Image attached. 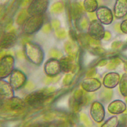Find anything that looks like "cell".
Instances as JSON below:
<instances>
[{"label":"cell","mask_w":127,"mask_h":127,"mask_svg":"<svg viewBox=\"0 0 127 127\" xmlns=\"http://www.w3.org/2000/svg\"><path fill=\"white\" fill-rule=\"evenodd\" d=\"M25 55L26 57L36 65H39L44 59V53L41 48L37 44L26 43L25 45Z\"/></svg>","instance_id":"6da1fadb"},{"label":"cell","mask_w":127,"mask_h":127,"mask_svg":"<svg viewBox=\"0 0 127 127\" xmlns=\"http://www.w3.org/2000/svg\"><path fill=\"white\" fill-rule=\"evenodd\" d=\"M43 22V15H31L22 24L23 31L28 34H32L41 28Z\"/></svg>","instance_id":"7a4b0ae2"},{"label":"cell","mask_w":127,"mask_h":127,"mask_svg":"<svg viewBox=\"0 0 127 127\" xmlns=\"http://www.w3.org/2000/svg\"><path fill=\"white\" fill-rule=\"evenodd\" d=\"M50 93L47 90L45 91H38L31 93L25 98V102L32 107H39L48 99L50 96Z\"/></svg>","instance_id":"3957f363"},{"label":"cell","mask_w":127,"mask_h":127,"mask_svg":"<svg viewBox=\"0 0 127 127\" xmlns=\"http://www.w3.org/2000/svg\"><path fill=\"white\" fill-rule=\"evenodd\" d=\"M15 60L10 55H4L0 62V78L3 79L8 76L13 71Z\"/></svg>","instance_id":"277c9868"},{"label":"cell","mask_w":127,"mask_h":127,"mask_svg":"<svg viewBox=\"0 0 127 127\" xmlns=\"http://www.w3.org/2000/svg\"><path fill=\"white\" fill-rule=\"evenodd\" d=\"M49 0H32L28 9L30 15H43L47 10Z\"/></svg>","instance_id":"5b68a950"},{"label":"cell","mask_w":127,"mask_h":127,"mask_svg":"<svg viewBox=\"0 0 127 127\" xmlns=\"http://www.w3.org/2000/svg\"><path fill=\"white\" fill-rule=\"evenodd\" d=\"M105 29L102 23L97 20H93L88 27V34L92 39L101 40L104 38Z\"/></svg>","instance_id":"8992f818"},{"label":"cell","mask_w":127,"mask_h":127,"mask_svg":"<svg viewBox=\"0 0 127 127\" xmlns=\"http://www.w3.org/2000/svg\"><path fill=\"white\" fill-rule=\"evenodd\" d=\"M26 82V76L22 71L18 69H13L10 74V84L13 89L19 90Z\"/></svg>","instance_id":"52a82bcc"},{"label":"cell","mask_w":127,"mask_h":127,"mask_svg":"<svg viewBox=\"0 0 127 127\" xmlns=\"http://www.w3.org/2000/svg\"><path fill=\"white\" fill-rule=\"evenodd\" d=\"M45 72L48 76L54 77L58 75L62 69L60 64V61L56 59H50L48 60L45 64Z\"/></svg>","instance_id":"ba28073f"},{"label":"cell","mask_w":127,"mask_h":127,"mask_svg":"<svg viewBox=\"0 0 127 127\" xmlns=\"http://www.w3.org/2000/svg\"><path fill=\"white\" fill-rule=\"evenodd\" d=\"M90 114L92 119L95 122H102L105 117V109L102 104L99 102H94L92 104Z\"/></svg>","instance_id":"9c48e42d"},{"label":"cell","mask_w":127,"mask_h":127,"mask_svg":"<svg viewBox=\"0 0 127 127\" xmlns=\"http://www.w3.org/2000/svg\"><path fill=\"white\" fill-rule=\"evenodd\" d=\"M96 16L100 23L105 25H109L113 20L112 11L106 6H100L96 11Z\"/></svg>","instance_id":"30bf717a"},{"label":"cell","mask_w":127,"mask_h":127,"mask_svg":"<svg viewBox=\"0 0 127 127\" xmlns=\"http://www.w3.org/2000/svg\"><path fill=\"white\" fill-rule=\"evenodd\" d=\"M81 87L87 92H94L101 87V83L95 78H87L82 81Z\"/></svg>","instance_id":"8fae6325"},{"label":"cell","mask_w":127,"mask_h":127,"mask_svg":"<svg viewBox=\"0 0 127 127\" xmlns=\"http://www.w3.org/2000/svg\"><path fill=\"white\" fill-rule=\"evenodd\" d=\"M120 81V77L118 73L111 72L105 76L103 79V85L106 88H114L118 85Z\"/></svg>","instance_id":"7c38bea8"},{"label":"cell","mask_w":127,"mask_h":127,"mask_svg":"<svg viewBox=\"0 0 127 127\" xmlns=\"http://www.w3.org/2000/svg\"><path fill=\"white\" fill-rule=\"evenodd\" d=\"M116 18L121 19L127 15V0H116L114 6Z\"/></svg>","instance_id":"4fadbf2b"},{"label":"cell","mask_w":127,"mask_h":127,"mask_svg":"<svg viewBox=\"0 0 127 127\" xmlns=\"http://www.w3.org/2000/svg\"><path fill=\"white\" fill-rule=\"evenodd\" d=\"M17 40L15 34L11 32H8L3 34L1 39V49H9L15 45Z\"/></svg>","instance_id":"5bb4252c"},{"label":"cell","mask_w":127,"mask_h":127,"mask_svg":"<svg viewBox=\"0 0 127 127\" xmlns=\"http://www.w3.org/2000/svg\"><path fill=\"white\" fill-rule=\"evenodd\" d=\"M0 94L1 98L8 100L14 97V92L13 87L10 83L3 81V79L0 81Z\"/></svg>","instance_id":"9a60e30c"},{"label":"cell","mask_w":127,"mask_h":127,"mask_svg":"<svg viewBox=\"0 0 127 127\" xmlns=\"http://www.w3.org/2000/svg\"><path fill=\"white\" fill-rule=\"evenodd\" d=\"M6 104L8 108L11 111H19L24 108L26 103L23 100L19 97H13L7 100Z\"/></svg>","instance_id":"2e32d148"},{"label":"cell","mask_w":127,"mask_h":127,"mask_svg":"<svg viewBox=\"0 0 127 127\" xmlns=\"http://www.w3.org/2000/svg\"><path fill=\"white\" fill-rule=\"evenodd\" d=\"M127 109V105L123 101L116 100L112 102L108 106V111L113 114H119L123 113Z\"/></svg>","instance_id":"e0dca14e"},{"label":"cell","mask_w":127,"mask_h":127,"mask_svg":"<svg viewBox=\"0 0 127 127\" xmlns=\"http://www.w3.org/2000/svg\"><path fill=\"white\" fill-rule=\"evenodd\" d=\"M74 57L69 56L64 57L60 60V64H61V69L63 72H69L72 71L74 69V65L72 64Z\"/></svg>","instance_id":"ac0fdd59"},{"label":"cell","mask_w":127,"mask_h":127,"mask_svg":"<svg viewBox=\"0 0 127 127\" xmlns=\"http://www.w3.org/2000/svg\"><path fill=\"white\" fill-rule=\"evenodd\" d=\"M71 13L72 19L76 21H78L81 18V15L83 13L82 7L80 6V4L74 3L71 6Z\"/></svg>","instance_id":"d6986e66"},{"label":"cell","mask_w":127,"mask_h":127,"mask_svg":"<svg viewBox=\"0 0 127 127\" xmlns=\"http://www.w3.org/2000/svg\"><path fill=\"white\" fill-rule=\"evenodd\" d=\"M83 6L87 12L93 13L98 9V3L97 0H85Z\"/></svg>","instance_id":"ffe728a7"},{"label":"cell","mask_w":127,"mask_h":127,"mask_svg":"<svg viewBox=\"0 0 127 127\" xmlns=\"http://www.w3.org/2000/svg\"><path fill=\"white\" fill-rule=\"evenodd\" d=\"M120 89L121 94L127 96V74H125L120 81Z\"/></svg>","instance_id":"44dd1931"},{"label":"cell","mask_w":127,"mask_h":127,"mask_svg":"<svg viewBox=\"0 0 127 127\" xmlns=\"http://www.w3.org/2000/svg\"><path fill=\"white\" fill-rule=\"evenodd\" d=\"M65 48L66 52L70 56L74 57L76 53V47L74 44L72 43L70 41H67V43H65Z\"/></svg>","instance_id":"7402d4cb"},{"label":"cell","mask_w":127,"mask_h":127,"mask_svg":"<svg viewBox=\"0 0 127 127\" xmlns=\"http://www.w3.org/2000/svg\"><path fill=\"white\" fill-rule=\"evenodd\" d=\"M118 122L119 121L117 117L113 116L105 121V123L102 125L101 127H117Z\"/></svg>","instance_id":"603a6c76"},{"label":"cell","mask_w":127,"mask_h":127,"mask_svg":"<svg viewBox=\"0 0 127 127\" xmlns=\"http://www.w3.org/2000/svg\"><path fill=\"white\" fill-rule=\"evenodd\" d=\"M64 10V6L61 2H57L53 4L51 6L50 12L54 13H61Z\"/></svg>","instance_id":"cb8c5ba5"},{"label":"cell","mask_w":127,"mask_h":127,"mask_svg":"<svg viewBox=\"0 0 127 127\" xmlns=\"http://www.w3.org/2000/svg\"><path fill=\"white\" fill-rule=\"evenodd\" d=\"M113 97V91L110 90H105L101 93V98L105 101H109Z\"/></svg>","instance_id":"d4e9b609"},{"label":"cell","mask_w":127,"mask_h":127,"mask_svg":"<svg viewBox=\"0 0 127 127\" xmlns=\"http://www.w3.org/2000/svg\"><path fill=\"white\" fill-rule=\"evenodd\" d=\"M26 19H27V13L25 10H23L18 15L17 19V22L19 24H23Z\"/></svg>","instance_id":"484cf974"},{"label":"cell","mask_w":127,"mask_h":127,"mask_svg":"<svg viewBox=\"0 0 127 127\" xmlns=\"http://www.w3.org/2000/svg\"><path fill=\"white\" fill-rule=\"evenodd\" d=\"M56 35L60 39H64L66 37V31L62 28H58L56 29Z\"/></svg>","instance_id":"4316f807"},{"label":"cell","mask_w":127,"mask_h":127,"mask_svg":"<svg viewBox=\"0 0 127 127\" xmlns=\"http://www.w3.org/2000/svg\"><path fill=\"white\" fill-rule=\"evenodd\" d=\"M80 118H81V121L86 125V126H87L88 127H91V121H90V119L88 118V116H87L85 114H81V116H80Z\"/></svg>","instance_id":"83f0119b"},{"label":"cell","mask_w":127,"mask_h":127,"mask_svg":"<svg viewBox=\"0 0 127 127\" xmlns=\"http://www.w3.org/2000/svg\"><path fill=\"white\" fill-rule=\"evenodd\" d=\"M119 63V61L118 59H113L112 61H110L109 63L107 64V67L109 69H114L116 67V66L118 65V64Z\"/></svg>","instance_id":"f1b7e54d"},{"label":"cell","mask_w":127,"mask_h":127,"mask_svg":"<svg viewBox=\"0 0 127 127\" xmlns=\"http://www.w3.org/2000/svg\"><path fill=\"white\" fill-rule=\"evenodd\" d=\"M72 76L71 74H68L67 75L65 76L64 78L63 79V84L64 85H68L71 83V81H72Z\"/></svg>","instance_id":"f546056e"},{"label":"cell","mask_w":127,"mask_h":127,"mask_svg":"<svg viewBox=\"0 0 127 127\" xmlns=\"http://www.w3.org/2000/svg\"><path fill=\"white\" fill-rule=\"evenodd\" d=\"M120 29L123 33L127 34V19L123 20L120 25Z\"/></svg>","instance_id":"4dcf8cb0"},{"label":"cell","mask_w":127,"mask_h":127,"mask_svg":"<svg viewBox=\"0 0 127 127\" xmlns=\"http://www.w3.org/2000/svg\"><path fill=\"white\" fill-rule=\"evenodd\" d=\"M88 25V20H87V19L86 18H84V19H82L81 20V23H80V26L82 29H85L87 28V27Z\"/></svg>","instance_id":"1f68e13d"},{"label":"cell","mask_w":127,"mask_h":127,"mask_svg":"<svg viewBox=\"0 0 127 127\" xmlns=\"http://www.w3.org/2000/svg\"><path fill=\"white\" fill-rule=\"evenodd\" d=\"M50 55L55 58H59L61 57V54L59 51L56 50H52L50 51Z\"/></svg>","instance_id":"d6a6232c"},{"label":"cell","mask_w":127,"mask_h":127,"mask_svg":"<svg viewBox=\"0 0 127 127\" xmlns=\"http://www.w3.org/2000/svg\"><path fill=\"white\" fill-rule=\"evenodd\" d=\"M90 44H91L92 45H93V46H98V45H99V44H100L99 41L92 39H92L90 40Z\"/></svg>","instance_id":"836d02e7"},{"label":"cell","mask_w":127,"mask_h":127,"mask_svg":"<svg viewBox=\"0 0 127 127\" xmlns=\"http://www.w3.org/2000/svg\"><path fill=\"white\" fill-rule=\"evenodd\" d=\"M52 26H53L54 28H55V29H58V28H59V27L60 22L59 21H58L57 20H54L52 22Z\"/></svg>","instance_id":"e575fe53"},{"label":"cell","mask_w":127,"mask_h":127,"mask_svg":"<svg viewBox=\"0 0 127 127\" xmlns=\"http://www.w3.org/2000/svg\"><path fill=\"white\" fill-rule=\"evenodd\" d=\"M51 31V26L49 24H46V26H45L43 28V31L44 32H46V33H48L49 32Z\"/></svg>","instance_id":"d590c367"},{"label":"cell","mask_w":127,"mask_h":127,"mask_svg":"<svg viewBox=\"0 0 127 127\" xmlns=\"http://www.w3.org/2000/svg\"><path fill=\"white\" fill-rule=\"evenodd\" d=\"M96 73V71L94 69H90L87 74V77H92L93 76H94Z\"/></svg>","instance_id":"8d00e7d4"},{"label":"cell","mask_w":127,"mask_h":127,"mask_svg":"<svg viewBox=\"0 0 127 127\" xmlns=\"http://www.w3.org/2000/svg\"><path fill=\"white\" fill-rule=\"evenodd\" d=\"M120 46V42L119 41H115L113 42L112 45H111V48L113 49H116L117 48H118Z\"/></svg>","instance_id":"74e56055"},{"label":"cell","mask_w":127,"mask_h":127,"mask_svg":"<svg viewBox=\"0 0 127 127\" xmlns=\"http://www.w3.org/2000/svg\"><path fill=\"white\" fill-rule=\"evenodd\" d=\"M107 62L106 60H101V61H100L99 62H98V64H97V65H98V66H104V65H105L106 64H107Z\"/></svg>","instance_id":"f35d334b"},{"label":"cell","mask_w":127,"mask_h":127,"mask_svg":"<svg viewBox=\"0 0 127 127\" xmlns=\"http://www.w3.org/2000/svg\"><path fill=\"white\" fill-rule=\"evenodd\" d=\"M111 34L110 33V32L109 31H106L105 32V35H104V39L105 40H109L111 39Z\"/></svg>","instance_id":"ab89813d"},{"label":"cell","mask_w":127,"mask_h":127,"mask_svg":"<svg viewBox=\"0 0 127 127\" xmlns=\"http://www.w3.org/2000/svg\"><path fill=\"white\" fill-rule=\"evenodd\" d=\"M69 33H70V36H71V37L72 38V39H73V40H76L77 38V37H76V34L75 32H74L73 31H70Z\"/></svg>","instance_id":"60d3db41"},{"label":"cell","mask_w":127,"mask_h":127,"mask_svg":"<svg viewBox=\"0 0 127 127\" xmlns=\"http://www.w3.org/2000/svg\"><path fill=\"white\" fill-rule=\"evenodd\" d=\"M57 127H67V125L64 122H60L57 125Z\"/></svg>","instance_id":"b9f144b4"},{"label":"cell","mask_w":127,"mask_h":127,"mask_svg":"<svg viewBox=\"0 0 127 127\" xmlns=\"http://www.w3.org/2000/svg\"><path fill=\"white\" fill-rule=\"evenodd\" d=\"M31 1V0H24L23 1V3H22V6H26V5H27V4H28V3H29Z\"/></svg>","instance_id":"7bdbcfd3"}]
</instances>
